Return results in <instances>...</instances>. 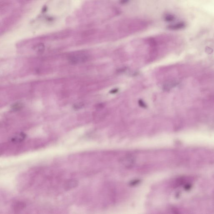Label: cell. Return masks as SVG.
<instances>
[{
	"instance_id": "5b68a950",
	"label": "cell",
	"mask_w": 214,
	"mask_h": 214,
	"mask_svg": "<svg viewBox=\"0 0 214 214\" xmlns=\"http://www.w3.org/2000/svg\"><path fill=\"white\" fill-rule=\"evenodd\" d=\"M78 184V182L75 179H70L67 180L64 184V188L65 190H71L72 189L75 188Z\"/></svg>"
},
{
	"instance_id": "277c9868",
	"label": "cell",
	"mask_w": 214,
	"mask_h": 214,
	"mask_svg": "<svg viewBox=\"0 0 214 214\" xmlns=\"http://www.w3.org/2000/svg\"><path fill=\"white\" fill-rule=\"evenodd\" d=\"M26 137V134L24 133H19L11 137L10 138V142L13 143H21L25 139Z\"/></svg>"
},
{
	"instance_id": "7a4b0ae2",
	"label": "cell",
	"mask_w": 214,
	"mask_h": 214,
	"mask_svg": "<svg viewBox=\"0 0 214 214\" xmlns=\"http://www.w3.org/2000/svg\"><path fill=\"white\" fill-rule=\"evenodd\" d=\"M33 1L34 0H1V16L16 9L22 8L24 5Z\"/></svg>"
},
{
	"instance_id": "52a82bcc",
	"label": "cell",
	"mask_w": 214,
	"mask_h": 214,
	"mask_svg": "<svg viewBox=\"0 0 214 214\" xmlns=\"http://www.w3.org/2000/svg\"><path fill=\"white\" fill-rule=\"evenodd\" d=\"M26 204L22 202H18L15 204L14 210L15 211H19L25 208Z\"/></svg>"
},
{
	"instance_id": "8fae6325",
	"label": "cell",
	"mask_w": 214,
	"mask_h": 214,
	"mask_svg": "<svg viewBox=\"0 0 214 214\" xmlns=\"http://www.w3.org/2000/svg\"><path fill=\"white\" fill-rule=\"evenodd\" d=\"M139 104L140 106L142 107L145 108V107H146V105H145V103H144V102H143V101H142V100H140V101H139Z\"/></svg>"
},
{
	"instance_id": "8992f818",
	"label": "cell",
	"mask_w": 214,
	"mask_h": 214,
	"mask_svg": "<svg viewBox=\"0 0 214 214\" xmlns=\"http://www.w3.org/2000/svg\"><path fill=\"white\" fill-rule=\"evenodd\" d=\"M123 164L125 165V166L127 167H130L132 166L133 164L134 160L133 159L132 157H130V156H128L127 157H125L123 160Z\"/></svg>"
},
{
	"instance_id": "6da1fadb",
	"label": "cell",
	"mask_w": 214,
	"mask_h": 214,
	"mask_svg": "<svg viewBox=\"0 0 214 214\" xmlns=\"http://www.w3.org/2000/svg\"><path fill=\"white\" fill-rule=\"evenodd\" d=\"M120 8L107 0H89L79 10V26H95L102 25L121 14Z\"/></svg>"
},
{
	"instance_id": "3957f363",
	"label": "cell",
	"mask_w": 214,
	"mask_h": 214,
	"mask_svg": "<svg viewBox=\"0 0 214 214\" xmlns=\"http://www.w3.org/2000/svg\"><path fill=\"white\" fill-rule=\"evenodd\" d=\"M89 59V56L85 53L77 52L69 57V62L72 64H77L85 63Z\"/></svg>"
},
{
	"instance_id": "9c48e42d",
	"label": "cell",
	"mask_w": 214,
	"mask_h": 214,
	"mask_svg": "<svg viewBox=\"0 0 214 214\" xmlns=\"http://www.w3.org/2000/svg\"><path fill=\"white\" fill-rule=\"evenodd\" d=\"M23 104L22 103H15L11 106V109L13 111H18L21 110L23 107Z\"/></svg>"
},
{
	"instance_id": "ba28073f",
	"label": "cell",
	"mask_w": 214,
	"mask_h": 214,
	"mask_svg": "<svg viewBox=\"0 0 214 214\" xmlns=\"http://www.w3.org/2000/svg\"><path fill=\"white\" fill-rule=\"evenodd\" d=\"M45 45L42 43H39L37 45H35L34 47V49L39 53L43 52L45 50Z\"/></svg>"
},
{
	"instance_id": "30bf717a",
	"label": "cell",
	"mask_w": 214,
	"mask_h": 214,
	"mask_svg": "<svg viewBox=\"0 0 214 214\" xmlns=\"http://www.w3.org/2000/svg\"><path fill=\"white\" fill-rule=\"evenodd\" d=\"M83 105H84L82 103H78V104H76V105H74L73 107L75 109L78 110L81 109V108L83 107Z\"/></svg>"
},
{
	"instance_id": "7c38bea8",
	"label": "cell",
	"mask_w": 214,
	"mask_h": 214,
	"mask_svg": "<svg viewBox=\"0 0 214 214\" xmlns=\"http://www.w3.org/2000/svg\"><path fill=\"white\" fill-rule=\"evenodd\" d=\"M118 91V89H114L112 90L110 92V93H116Z\"/></svg>"
}]
</instances>
